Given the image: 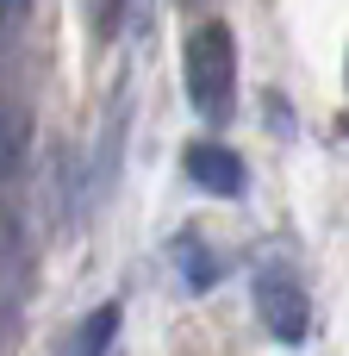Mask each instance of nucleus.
<instances>
[{"label":"nucleus","mask_w":349,"mask_h":356,"mask_svg":"<svg viewBox=\"0 0 349 356\" xmlns=\"http://www.w3.org/2000/svg\"><path fill=\"white\" fill-rule=\"evenodd\" d=\"M181 69H187V100H194V113H200L206 125H225V119H231V100H237V38H231V25H225V19L194 25Z\"/></svg>","instance_id":"1"},{"label":"nucleus","mask_w":349,"mask_h":356,"mask_svg":"<svg viewBox=\"0 0 349 356\" xmlns=\"http://www.w3.org/2000/svg\"><path fill=\"white\" fill-rule=\"evenodd\" d=\"M256 313H262L269 338H281V344H306V332H312V300H306L300 275L281 263L256 269Z\"/></svg>","instance_id":"2"},{"label":"nucleus","mask_w":349,"mask_h":356,"mask_svg":"<svg viewBox=\"0 0 349 356\" xmlns=\"http://www.w3.org/2000/svg\"><path fill=\"white\" fill-rule=\"evenodd\" d=\"M181 169H187V181L194 188H206V194H219V200H237L244 188H250V169H244V156L237 150H225V144H187V156H181Z\"/></svg>","instance_id":"3"},{"label":"nucleus","mask_w":349,"mask_h":356,"mask_svg":"<svg viewBox=\"0 0 349 356\" xmlns=\"http://www.w3.org/2000/svg\"><path fill=\"white\" fill-rule=\"evenodd\" d=\"M169 263L181 269V282H187L194 294H206V288H212V282L225 275L219 250H212V244H206L200 232H175V238H169Z\"/></svg>","instance_id":"4"},{"label":"nucleus","mask_w":349,"mask_h":356,"mask_svg":"<svg viewBox=\"0 0 349 356\" xmlns=\"http://www.w3.org/2000/svg\"><path fill=\"white\" fill-rule=\"evenodd\" d=\"M112 332H119V307H100V313L81 319V332L69 338V350H62V356H106Z\"/></svg>","instance_id":"5"},{"label":"nucleus","mask_w":349,"mask_h":356,"mask_svg":"<svg viewBox=\"0 0 349 356\" xmlns=\"http://www.w3.org/2000/svg\"><path fill=\"white\" fill-rule=\"evenodd\" d=\"M19 156H25V119H19V106L0 94V181L19 169Z\"/></svg>","instance_id":"6"},{"label":"nucleus","mask_w":349,"mask_h":356,"mask_svg":"<svg viewBox=\"0 0 349 356\" xmlns=\"http://www.w3.org/2000/svg\"><path fill=\"white\" fill-rule=\"evenodd\" d=\"M87 19H94V38H112L125 19V0H87Z\"/></svg>","instance_id":"7"},{"label":"nucleus","mask_w":349,"mask_h":356,"mask_svg":"<svg viewBox=\"0 0 349 356\" xmlns=\"http://www.w3.org/2000/svg\"><path fill=\"white\" fill-rule=\"evenodd\" d=\"M25 6H31V0H0V31H6L12 19H25Z\"/></svg>","instance_id":"8"},{"label":"nucleus","mask_w":349,"mask_h":356,"mask_svg":"<svg viewBox=\"0 0 349 356\" xmlns=\"http://www.w3.org/2000/svg\"><path fill=\"white\" fill-rule=\"evenodd\" d=\"M181 6H200V0H181Z\"/></svg>","instance_id":"9"}]
</instances>
